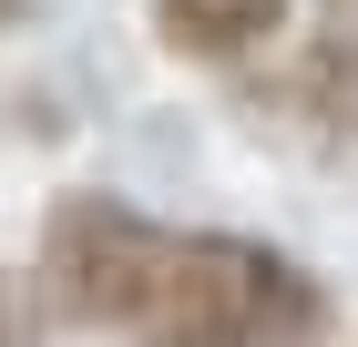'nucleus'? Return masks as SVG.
Masks as SVG:
<instances>
[{
  "mask_svg": "<svg viewBox=\"0 0 358 347\" xmlns=\"http://www.w3.org/2000/svg\"><path fill=\"white\" fill-rule=\"evenodd\" d=\"M143 10H154V41L194 72H246L297 31V0H143Z\"/></svg>",
  "mask_w": 358,
  "mask_h": 347,
  "instance_id": "nucleus-3",
  "label": "nucleus"
},
{
  "mask_svg": "<svg viewBox=\"0 0 358 347\" xmlns=\"http://www.w3.org/2000/svg\"><path fill=\"white\" fill-rule=\"evenodd\" d=\"M134 347H328V286L256 235L174 225L164 286L143 307Z\"/></svg>",
  "mask_w": 358,
  "mask_h": 347,
  "instance_id": "nucleus-1",
  "label": "nucleus"
},
{
  "mask_svg": "<svg viewBox=\"0 0 358 347\" xmlns=\"http://www.w3.org/2000/svg\"><path fill=\"white\" fill-rule=\"evenodd\" d=\"M174 225L134 205V194L72 184L41 214V245H31V286H41V317L72 327V337H134L154 286H164Z\"/></svg>",
  "mask_w": 358,
  "mask_h": 347,
  "instance_id": "nucleus-2",
  "label": "nucleus"
},
{
  "mask_svg": "<svg viewBox=\"0 0 358 347\" xmlns=\"http://www.w3.org/2000/svg\"><path fill=\"white\" fill-rule=\"evenodd\" d=\"M41 21V0H0V41H10V31H31Z\"/></svg>",
  "mask_w": 358,
  "mask_h": 347,
  "instance_id": "nucleus-5",
  "label": "nucleus"
},
{
  "mask_svg": "<svg viewBox=\"0 0 358 347\" xmlns=\"http://www.w3.org/2000/svg\"><path fill=\"white\" fill-rule=\"evenodd\" d=\"M41 327H52L41 317V286H21V276L0 266V347H41Z\"/></svg>",
  "mask_w": 358,
  "mask_h": 347,
  "instance_id": "nucleus-4",
  "label": "nucleus"
}]
</instances>
